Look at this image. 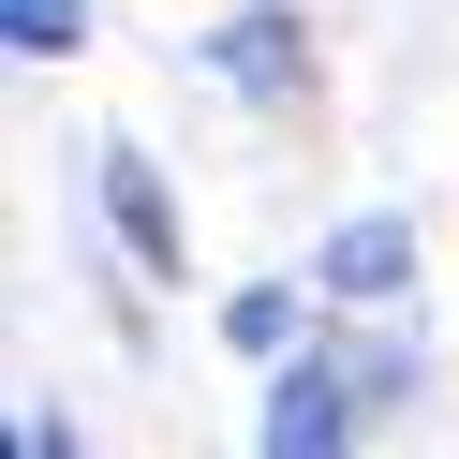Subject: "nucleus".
<instances>
[{
	"mask_svg": "<svg viewBox=\"0 0 459 459\" xmlns=\"http://www.w3.org/2000/svg\"><path fill=\"white\" fill-rule=\"evenodd\" d=\"M252 459H356V385L326 356H267V445Z\"/></svg>",
	"mask_w": 459,
	"mask_h": 459,
	"instance_id": "obj_1",
	"label": "nucleus"
},
{
	"mask_svg": "<svg viewBox=\"0 0 459 459\" xmlns=\"http://www.w3.org/2000/svg\"><path fill=\"white\" fill-rule=\"evenodd\" d=\"M311 281H326V297H400V281H415V222H400V208H356V222H341V238H326V267H311Z\"/></svg>",
	"mask_w": 459,
	"mask_h": 459,
	"instance_id": "obj_2",
	"label": "nucleus"
},
{
	"mask_svg": "<svg viewBox=\"0 0 459 459\" xmlns=\"http://www.w3.org/2000/svg\"><path fill=\"white\" fill-rule=\"evenodd\" d=\"M104 222H119V252H134V267H163V281H178V208H163L149 149H104Z\"/></svg>",
	"mask_w": 459,
	"mask_h": 459,
	"instance_id": "obj_3",
	"label": "nucleus"
},
{
	"mask_svg": "<svg viewBox=\"0 0 459 459\" xmlns=\"http://www.w3.org/2000/svg\"><path fill=\"white\" fill-rule=\"evenodd\" d=\"M0 45L15 60H74L90 45V0H0Z\"/></svg>",
	"mask_w": 459,
	"mask_h": 459,
	"instance_id": "obj_4",
	"label": "nucleus"
},
{
	"mask_svg": "<svg viewBox=\"0 0 459 459\" xmlns=\"http://www.w3.org/2000/svg\"><path fill=\"white\" fill-rule=\"evenodd\" d=\"M208 60L238 74V90H281V74H297V30H281V15H238V30H222Z\"/></svg>",
	"mask_w": 459,
	"mask_h": 459,
	"instance_id": "obj_5",
	"label": "nucleus"
},
{
	"mask_svg": "<svg viewBox=\"0 0 459 459\" xmlns=\"http://www.w3.org/2000/svg\"><path fill=\"white\" fill-rule=\"evenodd\" d=\"M222 341H238V356H281V341H297V297H281V281H238V297H222Z\"/></svg>",
	"mask_w": 459,
	"mask_h": 459,
	"instance_id": "obj_6",
	"label": "nucleus"
},
{
	"mask_svg": "<svg viewBox=\"0 0 459 459\" xmlns=\"http://www.w3.org/2000/svg\"><path fill=\"white\" fill-rule=\"evenodd\" d=\"M15 459H74V429H60V415H30V429H15Z\"/></svg>",
	"mask_w": 459,
	"mask_h": 459,
	"instance_id": "obj_7",
	"label": "nucleus"
}]
</instances>
